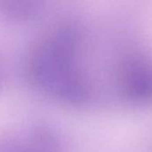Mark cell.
I'll return each instance as SVG.
<instances>
[{
	"label": "cell",
	"instance_id": "obj_1",
	"mask_svg": "<svg viewBox=\"0 0 152 152\" xmlns=\"http://www.w3.org/2000/svg\"><path fill=\"white\" fill-rule=\"evenodd\" d=\"M29 82L49 99L69 107L94 103V60L87 25L66 18L44 29L25 60Z\"/></svg>",
	"mask_w": 152,
	"mask_h": 152
},
{
	"label": "cell",
	"instance_id": "obj_2",
	"mask_svg": "<svg viewBox=\"0 0 152 152\" xmlns=\"http://www.w3.org/2000/svg\"><path fill=\"white\" fill-rule=\"evenodd\" d=\"M0 152H62L60 137L45 126H28L0 138Z\"/></svg>",
	"mask_w": 152,
	"mask_h": 152
},
{
	"label": "cell",
	"instance_id": "obj_3",
	"mask_svg": "<svg viewBox=\"0 0 152 152\" xmlns=\"http://www.w3.org/2000/svg\"><path fill=\"white\" fill-rule=\"evenodd\" d=\"M43 4L36 1H0V19L9 22H23L37 17Z\"/></svg>",
	"mask_w": 152,
	"mask_h": 152
}]
</instances>
